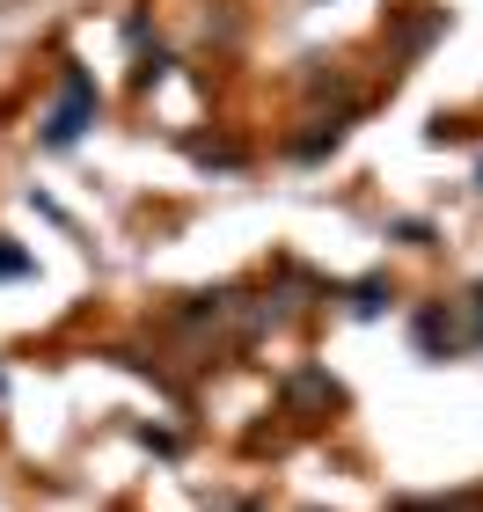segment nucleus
<instances>
[{"label": "nucleus", "mask_w": 483, "mask_h": 512, "mask_svg": "<svg viewBox=\"0 0 483 512\" xmlns=\"http://www.w3.org/2000/svg\"><path fill=\"white\" fill-rule=\"evenodd\" d=\"M88 103H96L88 74H66V96H59V110H52V125H44V139H52V147H74V132L88 125Z\"/></svg>", "instance_id": "nucleus-1"}]
</instances>
